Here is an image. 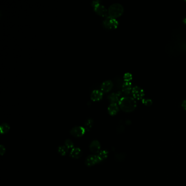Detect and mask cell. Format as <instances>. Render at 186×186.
I'll use <instances>...</instances> for the list:
<instances>
[{"instance_id":"obj_3","label":"cell","mask_w":186,"mask_h":186,"mask_svg":"<svg viewBox=\"0 0 186 186\" xmlns=\"http://www.w3.org/2000/svg\"><path fill=\"white\" fill-rule=\"evenodd\" d=\"M92 5L93 7L94 10L98 15L104 18L108 16V10L106 9L104 5L101 4L99 1H93L92 3Z\"/></svg>"},{"instance_id":"obj_12","label":"cell","mask_w":186,"mask_h":186,"mask_svg":"<svg viewBox=\"0 0 186 186\" xmlns=\"http://www.w3.org/2000/svg\"><path fill=\"white\" fill-rule=\"evenodd\" d=\"M108 111L110 115L114 116L116 115L119 111V106L117 103H111L108 106Z\"/></svg>"},{"instance_id":"obj_2","label":"cell","mask_w":186,"mask_h":186,"mask_svg":"<svg viewBox=\"0 0 186 186\" xmlns=\"http://www.w3.org/2000/svg\"><path fill=\"white\" fill-rule=\"evenodd\" d=\"M123 12L124 8L122 5L119 3H114L108 9V16L116 19L122 15Z\"/></svg>"},{"instance_id":"obj_7","label":"cell","mask_w":186,"mask_h":186,"mask_svg":"<svg viewBox=\"0 0 186 186\" xmlns=\"http://www.w3.org/2000/svg\"><path fill=\"white\" fill-rule=\"evenodd\" d=\"M100 163L97 155H90L85 160V163L86 165L88 166H92L93 165H96Z\"/></svg>"},{"instance_id":"obj_20","label":"cell","mask_w":186,"mask_h":186,"mask_svg":"<svg viewBox=\"0 0 186 186\" xmlns=\"http://www.w3.org/2000/svg\"><path fill=\"white\" fill-rule=\"evenodd\" d=\"M133 76L132 74L129 73H127L123 76V80L124 82H128V83H131V81L132 80Z\"/></svg>"},{"instance_id":"obj_6","label":"cell","mask_w":186,"mask_h":186,"mask_svg":"<svg viewBox=\"0 0 186 186\" xmlns=\"http://www.w3.org/2000/svg\"><path fill=\"white\" fill-rule=\"evenodd\" d=\"M85 128L81 126H76L73 127L70 131V134L76 138H80L83 136L86 133Z\"/></svg>"},{"instance_id":"obj_19","label":"cell","mask_w":186,"mask_h":186,"mask_svg":"<svg viewBox=\"0 0 186 186\" xmlns=\"http://www.w3.org/2000/svg\"><path fill=\"white\" fill-rule=\"evenodd\" d=\"M126 158V154L124 153H120L115 154V159L118 162H122Z\"/></svg>"},{"instance_id":"obj_27","label":"cell","mask_w":186,"mask_h":186,"mask_svg":"<svg viewBox=\"0 0 186 186\" xmlns=\"http://www.w3.org/2000/svg\"><path fill=\"white\" fill-rule=\"evenodd\" d=\"M183 22L186 24V18H185V19L183 20Z\"/></svg>"},{"instance_id":"obj_17","label":"cell","mask_w":186,"mask_h":186,"mask_svg":"<svg viewBox=\"0 0 186 186\" xmlns=\"http://www.w3.org/2000/svg\"><path fill=\"white\" fill-rule=\"evenodd\" d=\"M93 124V121L92 119H88L85 121V123H84V128L86 130V131H89L91 129V128L92 127Z\"/></svg>"},{"instance_id":"obj_24","label":"cell","mask_w":186,"mask_h":186,"mask_svg":"<svg viewBox=\"0 0 186 186\" xmlns=\"http://www.w3.org/2000/svg\"><path fill=\"white\" fill-rule=\"evenodd\" d=\"M124 131V127L122 125H120L117 128V132L118 133H122Z\"/></svg>"},{"instance_id":"obj_5","label":"cell","mask_w":186,"mask_h":186,"mask_svg":"<svg viewBox=\"0 0 186 186\" xmlns=\"http://www.w3.org/2000/svg\"><path fill=\"white\" fill-rule=\"evenodd\" d=\"M132 93L133 98L137 100H142L145 96L144 91L138 86H135L133 87Z\"/></svg>"},{"instance_id":"obj_14","label":"cell","mask_w":186,"mask_h":186,"mask_svg":"<svg viewBox=\"0 0 186 186\" xmlns=\"http://www.w3.org/2000/svg\"><path fill=\"white\" fill-rule=\"evenodd\" d=\"M70 156L75 159H78L82 156V151L78 147H74L70 152Z\"/></svg>"},{"instance_id":"obj_8","label":"cell","mask_w":186,"mask_h":186,"mask_svg":"<svg viewBox=\"0 0 186 186\" xmlns=\"http://www.w3.org/2000/svg\"><path fill=\"white\" fill-rule=\"evenodd\" d=\"M113 87H114V83L111 80H106L101 84V89L103 92L107 93L112 90Z\"/></svg>"},{"instance_id":"obj_13","label":"cell","mask_w":186,"mask_h":186,"mask_svg":"<svg viewBox=\"0 0 186 186\" xmlns=\"http://www.w3.org/2000/svg\"><path fill=\"white\" fill-rule=\"evenodd\" d=\"M132 85L131 83L124 82L122 87V92L124 94L128 95H129L132 91Z\"/></svg>"},{"instance_id":"obj_1","label":"cell","mask_w":186,"mask_h":186,"mask_svg":"<svg viewBox=\"0 0 186 186\" xmlns=\"http://www.w3.org/2000/svg\"><path fill=\"white\" fill-rule=\"evenodd\" d=\"M118 106L123 112H131L136 109L137 104L133 97H123L118 101Z\"/></svg>"},{"instance_id":"obj_16","label":"cell","mask_w":186,"mask_h":186,"mask_svg":"<svg viewBox=\"0 0 186 186\" xmlns=\"http://www.w3.org/2000/svg\"><path fill=\"white\" fill-rule=\"evenodd\" d=\"M10 129V126L8 124L4 123H2L0 126V132L2 134L8 133Z\"/></svg>"},{"instance_id":"obj_4","label":"cell","mask_w":186,"mask_h":186,"mask_svg":"<svg viewBox=\"0 0 186 186\" xmlns=\"http://www.w3.org/2000/svg\"><path fill=\"white\" fill-rule=\"evenodd\" d=\"M118 25V22L116 19L112 18L110 16L106 18L105 20L103 22V26L106 30H115L117 28Z\"/></svg>"},{"instance_id":"obj_18","label":"cell","mask_w":186,"mask_h":186,"mask_svg":"<svg viewBox=\"0 0 186 186\" xmlns=\"http://www.w3.org/2000/svg\"><path fill=\"white\" fill-rule=\"evenodd\" d=\"M68 151V149L67 148V147L65 145L64 146H60L58 147V152L61 156L66 155Z\"/></svg>"},{"instance_id":"obj_26","label":"cell","mask_w":186,"mask_h":186,"mask_svg":"<svg viewBox=\"0 0 186 186\" xmlns=\"http://www.w3.org/2000/svg\"><path fill=\"white\" fill-rule=\"evenodd\" d=\"M182 107L183 108V109H185V110H186V99L184 100L182 102Z\"/></svg>"},{"instance_id":"obj_15","label":"cell","mask_w":186,"mask_h":186,"mask_svg":"<svg viewBox=\"0 0 186 186\" xmlns=\"http://www.w3.org/2000/svg\"><path fill=\"white\" fill-rule=\"evenodd\" d=\"M108 152L106 150H102L98 154L97 157L98 158V160L99 161V162H101L103 160H106L108 156Z\"/></svg>"},{"instance_id":"obj_10","label":"cell","mask_w":186,"mask_h":186,"mask_svg":"<svg viewBox=\"0 0 186 186\" xmlns=\"http://www.w3.org/2000/svg\"><path fill=\"white\" fill-rule=\"evenodd\" d=\"M103 92L99 90H93L91 95V99L94 101H99L103 98Z\"/></svg>"},{"instance_id":"obj_22","label":"cell","mask_w":186,"mask_h":186,"mask_svg":"<svg viewBox=\"0 0 186 186\" xmlns=\"http://www.w3.org/2000/svg\"><path fill=\"white\" fill-rule=\"evenodd\" d=\"M142 103L144 106H152L153 102L149 98H143L142 99Z\"/></svg>"},{"instance_id":"obj_23","label":"cell","mask_w":186,"mask_h":186,"mask_svg":"<svg viewBox=\"0 0 186 186\" xmlns=\"http://www.w3.org/2000/svg\"><path fill=\"white\" fill-rule=\"evenodd\" d=\"M115 83H116V86L117 87V88L119 89V88H121L122 87L123 84V82L122 79L121 78H117L115 80Z\"/></svg>"},{"instance_id":"obj_11","label":"cell","mask_w":186,"mask_h":186,"mask_svg":"<svg viewBox=\"0 0 186 186\" xmlns=\"http://www.w3.org/2000/svg\"><path fill=\"white\" fill-rule=\"evenodd\" d=\"M121 92H115L110 94L108 96V98L111 103H117V102L118 103V101L121 98Z\"/></svg>"},{"instance_id":"obj_25","label":"cell","mask_w":186,"mask_h":186,"mask_svg":"<svg viewBox=\"0 0 186 186\" xmlns=\"http://www.w3.org/2000/svg\"><path fill=\"white\" fill-rule=\"evenodd\" d=\"M5 147L3 145H1V146H0V154H1V156H3V154H5Z\"/></svg>"},{"instance_id":"obj_21","label":"cell","mask_w":186,"mask_h":186,"mask_svg":"<svg viewBox=\"0 0 186 186\" xmlns=\"http://www.w3.org/2000/svg\"><path fill=\"white\" fill-rule=\"evenodd\" d=\"M65 146L67 147V148L68 149H72L74 148V144L73 141L70 139H67L65 141Z\"/></svg>"},{"instance_id":"obj_9","label":"cell","mask_w":186,"mask_h":186,"mask_svg":"<svg viewBox=\"0 0 186 186\" xmlns=\"http://www.w3.org/2000/svg\"><path fill=\"white\" fill-rule=\"evenodd\" d=\"M101 144L98 140H93L90 145V149L91 151L95 154H98L101 151Z\"/></svg>"}]
</instances>
